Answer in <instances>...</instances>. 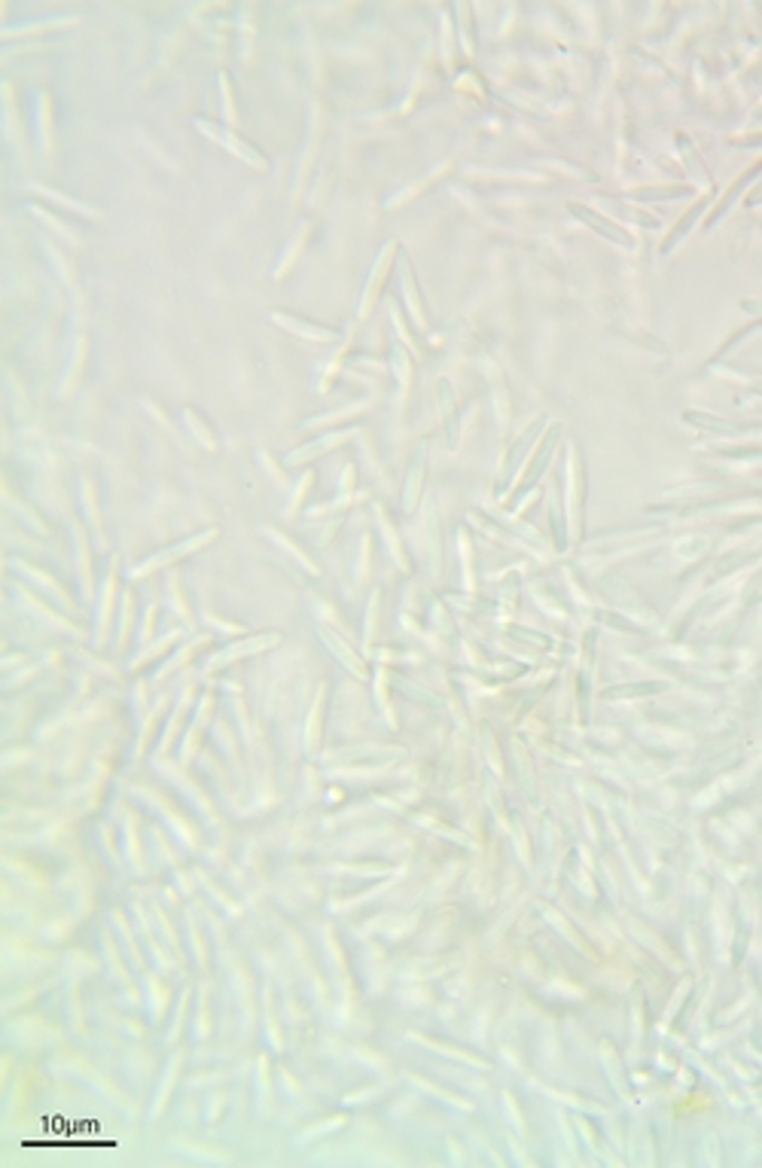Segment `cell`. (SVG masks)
Returning a JSON list of instances; mask_svg holds the SVG:
<instances>
[{"instance_id":"1","label":"cell","mask_w":762,"mask_h":1168,"mask_svg":"<svg viewBox=\"0 0 762 1168\" xmlns=\"http://www.w3.org/2000/svg\"><path fill=\"white\" fill-rule=\"evenodd\" d=\"M196 125H198V131H205V135L217 138L226 150H232V153H236L238 159H245L247 165H254L256 171H265V169H269V162H265V156H259V153H256V147H254V144H247L245 138H238L236 131L220 129V125H214L211 120H196Z\"/></svg>"},{"instance_id":"2","label":"cell","mask_w":762,"mask_h":1168,"mask_svg":"<svg viewBox=\"0 0 762 1168\" xmlns=\"http://www.w3.org/2000/svg\"><path fill=\"white\" fill-rule=\"evenodd\" d=\"M272 318L278 321V323H284L287 330L299 333V336H305V339H314V342H336L339 339V330L323 327V323H314V321H308V318H296V314H290V312H272Z\"/></svg>"},{"instance_id":"3","label":"cell","mask_w":762,"mask_h":1168,"mask_svg":"<svg viewBox=\"0 0 762 1168\" xmlns=\"http://www.w3.org/2000/svg\"><path fill=\"white\" fill-rule=\"evenodd\" d=\"M391 250L393 247H388L381 254V260H379V265H375V272L370 275V281H366V294H363V303H360V318H366L370 314V308H372V303H375V296H379V287H381V278H384V265H388V260H391Z\"/></svg>"}]
</instances>
